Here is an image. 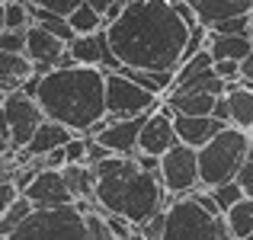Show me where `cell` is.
<instances>
[{"label": "cell", "instance_id": "obj_8", "mask_svg": "<svg viewBox=\"0 0 253 240\" xmlns=\"http://www.w3.org/2000/svg\"><path fill=\"white\" fill-rule=\"evenodd\" d=\"M161 183L170 196H186V192L202 186V170H199V148L192 144H173L161 157Z\"/></svg>", "mask_w": 253, "mask_h": 240}, {"label": "cell", "instance_id": "obj_4", "mask_svg": "<svg viewBox=\"0 0 253 240\" xmlns=\"http://www.w3.org/2000/svg\"><path fill=\"white\" fill-rule=\"evenodd\" d=\"M164 240H234V234L228 228V218L202 205L192 192H186L170 199Z\"/></svg>", "mask_w": 253, "mask_h": 240}, {"label": "cell", "instance_id": "obj_34", "mask_svg": "<svg viewBox=\"0 0 253 240\" xmlns=\"http://www.w3.org/2000/svg\"><path fill=\"white\" fill-rule=\"evenodd\" d=\"M26 3H36V6H48V10H55V13H64V16H68V13L74 10L77 3H84V0H26Z\"/></svg>", "mask_w": 253, "mask_h": 240}, {"label": "cell", "instance_id": "obj_35", "mask_svg": "<svg viewBox=\"0 0 253 240\" xmlns=\"http://www.w3.org/2000/svg\"><path fill=\"white\" fill-rule=\"evenodd\" d=\"M90 3H93V6H99V10H106V6L116 3V0H90Z\"/></svg>", "mask_w": 253, "mask_h": 240}, {"label": "cell", "instance_id": "obj_12", "mask_svg": "<svg viewBox=\"0 0 253 240\" xmlns=\"http://www.w3.org/2000/svg\"><path fill=\"white\" fill-rule=\"evenodd\" d=\"M151 112H141V116H128V119H116L109 122L99 135H93L99 144H103L109 154H138V138H141V128L148 122Z\"/></svg>", "mask_w": 253, "mask_h": 240}, {"label": "cell", "instance_id": "obj_24", "mask_svg": "<svg viewBox=\"0 0 253 240\" xmlns=\"http://www.w3.org/2000/svg\"><path fill=\"white\" fill-rule=\"evenodd\" d=\"M32 211H36V205L29 202V196H23V192H19V196L10 202V208L3 211V218H0V234H3V237H10L13 231H16L19 224H23L26 218L32 215Z\"/></svg>", "mask_w": 253, "mask_h": 240}, {"label": "cell", "instance_id": "obj_43", "mask_svg": "<svg viewBox=\"0 0 253 240\" xmlns=\"http://www.w3.org/2000/svg\"><path fill=\"white\" fill-rule=\"evenodd\" d=\"M0 3H3V0H0Z\"/></svg>", "mask_w": 253, "mask_h": 240}, {"label": "cell", "instance_id": "obj_39", "mask_svg": "<svg viewBox=\"0 0 253 240\" xmlns=\"http://www.w3.org/2000/svg\"><path fill=\"white\" fill-rule=\"evenodd\" d=\"M119 240H135V234H128V237H119Z\"/></svg>", "mask_w": 253, "mask_h": 240}, {"label": "cell", "instance_id": "obj_18", "mask_svg": "<svg viewBox=\"0 0 253 240\" xmlns=\"http://www.w3.org/2000/svg\"><path fill=\"white\" fill-rule=\"evenodd\" d=\"M106 45H109V36H106V26L99 32H86V36H74L68 42V51L77 58L81 64H96L103 68V55H106Z\"/></svg>", "mask_w": 253, "mask_h": 240}, {"label": "cell", "instance_id": "obj_22", "mask_svg": "<svg viewBox=\"0 0 253 240\" xmlns=\"http://www.w3.org/2000/svg\"><path fill=\"white\" fill-rule=\"evenodd\" d=\"M224 218H228V228L234 234V240H247L253 234V196H244L241 202H234L224 211Z\"/></svg>", "mask_w": 253, "mask_h": 240}, {"label": "cell", "instance_id": "obj_27", "mask_svg": "<svg viewBox=\"0 0 253 240\" xmlns=\"http://www.w3.org/2000/svg\"><path fill=\"white\" fill-rule=\"evenodd\" d=\"M211 196H215V202L221 205V211H228L234 202H241L247 192H244V186L237 183V179H228V183H221V186H211Z\"/></svg>", "mask_w": 253, "mask_h": 240}, {"label": "cell", "instance_id": "obj_16", "mask_svg": "<svg viewBox=\"0 0 253 240\" xmlns=\"http://www.w3.org/2000/svg\"><path fill=\"white\" fill-rule=\"evenodd\" d=\"M36 74V64L26 51H0V86L6 93L23 90V83Z\"/></svg>", "mask_w": 253, "mask_h": 240}, {"label": "cell", "instance_id": "obj_36", "mask_svg": "<svg viewBox=\"0 0 253 240\" xmlns=\"http://www.w3.org/2000/svg\"><path fill=\"white\" fill-rule=\"evenodd\" d=\"M6 29V19H3V3H0V32Z\"/></svg>", "mask_w": 253, "mask_h": 240}, {"label": "cell", "instance_id": "obj_15", "mask_svg": "<svg viewBox=\"0 0 253 240\" xmlns=\"http://www.w3.org/2000/svg\"><path fill=\"white\" fill-rule=\"evenodd\" d=\"M173 122H176L179 141L192 144V148H205V144L228 125V122H221V119H215V116H183V112H176Z\"/></svg>", "mask_w": 253, "mask_h": 240}, {"label": "cell", "instance_id": "obj_42", "mask_svg": "<svg viewBox=\"0 0 253 240\" xmlns=\"http://www.w3.org/2000/svg\"><path fill=\"white\" fill-rule=\"evenodd\" d=\"M247 240H253V234H250V237H247Z\"/></svg>", "mask_w": 253, "mask_h": 240}, {"label": "cell", "instance_id": "obj_3", "mask_svg": "<svg viewBox=\"0 0 253 240\" xmlns=\"http://www.w3.org/2000/svg\"><path fill=\"white\" fill-rule=\"evenodd\" d=\"M93 170H96V205L103 211H119L131 218L135 228L170 205V192L164 189L161 173L144 170L135 154H109L93 163Z\"/></svg>", "mask_w": 253, "mask_h": 240}, {"label": "cell", "instance_id": "obj_23", "mask_svg": "<svg viewBox=\"0 0 253 240\" xmlns=\"http://www.w3.org/2000/svg\"><path fill=\"white\" fill-rule=\"evenodd\" d=\"M68 19H71V29H74L77 36H86V32H99V29L106 26V19H103V10H99V6H93L90 0L77 3L74 10L68 13Z\"/></svg>", "mask_w": 253, "mask_h": 240}, {"label": "cell", "instance_id": "obj_17", "mask_svg": "<svg viewBox=\"0 0 253 240\" xmlns=\"http://www.w3.org/2000/svg\"><path fill=\"white\" fill-rule=\"evenodd\" d=\"M189 3L199 13V23L202 26H215L221 19L253 13V0H189Z\"/></svg>", "mask_w": 253, "mask_h": 240}, {"label": "cell", "instance_id": "obj_20", "mask_svg": "<svg viewBox=\"0 0 253 240\" xmlns=\"http://www.w3.org/2000/svg\"><path fill=\"white\" fill-rule=\"evenodd\" d=\"M209 51L218 58H234V61H244V58L253 55V39L250 36H224V32H209Z\"/></svg>", "mask_w": 253, "mask_h": 240}, {"label": "cell", "instance_id": "obj_2", "mask_svg": "<svg viewBox=\"0 0 253 240\" xmlns=\"http://www.w3.org/2000/svg\"><path fill=\"white\" fill-rule=\"evenodd\" d=\"M36 99L48 119L64 122L81 135H90L109 116V109H106V68H96V64L51 68L39 80Z\"/></svg>", "mask_w": 253, "mask_h": 240}, {"label": "cell", "instance_id": "obj_29", "mask_svg": "<svg viewBox=\"0 0 253 240\" xmlns=\"http://www.w3.org/2000/svg\"><path fill=\"white\" fill-rule=\"evenodd\" d=\"M209 32H224V36H250V13H244V16H231V19H221V23L209 26Z\"/></svg>", "mask_w": 253, "mask_h": 240}, {"label": "cell", "instance_id": "obj_10", "mask_svg": "<svg viewBox=\"0 0 253 240\" xmlns=\"http://www.w3.org/2000/svg\"><path fill=\"white\" fill-rule=\"evenodd\" d=\"M23 196H29V202L36 208H58V205H77L74 192H71L68 179L55 166H42L36 176L29 179V186H23Z\"/></svg>", "mask_w": 253, "mask_h": 240}, {"label": "cell", "instance_id": "obj_13", "mask_svg": "<svg viewBox=\"0 0 253 240\" xmlns=\"http://www.w3.org/2000/svg\"><path fill=\"white\" fill-rule=\"evenodd\" d=\"M26 36H29L26 39V55L36 64V74H48L58 64V58L68 51V42H64V39H58L55 32L42 29V26H36V23L26 29Z\"/></svg>", "mask_w": 253, "mask_h": 240}, {"label": "cell", "instance_id": "obj_38", "mask_svg": "<svg viewBox=\"0 0 253 240\" xmlns=\"http://www.w3.org/2000/svg\"><path fill=\"white\" fill-rule=\"evenodd\" d=\"M250 39H253V13H250Z\"/></svg>", "mask_w": 253, "mask_h": 240}, {"label": "cell", "instance_id": "obj_33", "mask_svg": "<svg viewBox=\"0 0 253 240\" xmlns=\"http://www.w3.org/2000/svg\"><path fill=\"white\" fill-rule=\"evenodd\" d=\"M237 183L244 186V192H253V144H250V151H247V160L241 163V170H237Z\"/></svg>", "mask_w": 253, "mask_h": 240}, {"label": "cell", "instance_id": "obj_30", "mask_svg": "<svg viewBox=\"0 0 253 240\" xmlns=\"http://www.w3.org/2000/svg\"><path fill=\"white\" fill-rule=\"evenodd\" d=\"M19 196V186H16V173H3L0 176V218H3V211L10 208V202Z\"/></svg>", "mask_w": 253, "mask_h": 240}, {"label": "cell", "instance_id": "obj_14", "mask_svg": "<svg viewBox=\"0 0 253 240\" xmlns=\"http://www.w3.org/2000/svg\"><path fill=\"white\" fill-rule=\"evenodd\" d=\"M74 135H77V131L68 128L64 122L45 119V122L39 125V131L32 135V141L23 148V154H19V163H29L26 157H42V154H48V151H55V148H64V144H68Z\"/></svg>", "mask_w": 253, "mask_h": 240}, {"label": "cell", "instance_id": "obj_6", "mask_svg": "<svg viewBox=\"0 0 253 240\" xmlns=\"http://www.w3.org/2000/svg\"><path fill=\"white\" fill-rule=\"evenodd\" d=\"M6 240H90L81 205L36 208Z\"/></svg>", "mask_w": 253, "mask_h": 240}, {"label": "cell", "instance_id": "obj_28", "mask_svg": "<svg viewBox=\"0 0 253 240\" xmlns=\"http://www.w3.org/2000/svg\"><path fill=\"white\" fill-rule=\"evenodd\" d=\"M135 231H138L144 240H164V231H167V208L154 211V215H151L144 224H138Z\"/></svg>", "mask_w": 253, "mask_h": 240}, {"label": "cell", "instance_id": "obj_41", "mask_svg": "<svg viewBox=\"0 0 253 240\" xmlns=\"http://www.w3.org/2000/svg\"><path fill=\"white\" fill-rule=\"evenodd\" d=\"M250 138H253V128H250Z\"/></svg>", "mask_w": 253, "mask_h": 240}, {"label": "cell", "instance_id": "obj_44", "mask_svg": "<svg viewBox=\"0 0 253 240\" xmlns=\"http://www.w3.org/2000/svg\"><path fill=\"white\" fill-rule=\"evenodd\" d=\"M250 196H253V192H250Z\"/></svg>", "mask_w": 253, "mask_h": 240}, {"label": "cell", "instance_id": "obj_5", "mask_svg": "<svg viewBox=\"0 0 253 240\" xmlns=\"http://www.w3.org/2000/svg\"><path fill=\"white\" fill-rule=\"evenodd\" d=\"M253 138L247 128L237 125H224L205 148H199V170H202V189L221 186L228 179H237V170L247 160Z\"/></svg>", "mask_w": 253, "mask_h": 240}, {"label": "cell", "instance_id": "obj_25", "mask_svg": "<svg viewBox=\"0 0 253 240\" xmlns=\"http://www.w3.org/2000/svg\"><path fill=\"white\" fill-rule=\"evenodd\" d=\"M84 218H86V231H90V240H119L116 237V231H112V224H109V218H106V211L99 208H86L84 211Z\"/></svg>", "mask_w": 253, "mask_h": 240}, {"label": "cell", "instance_id": "obj_11", "mask_svg": "<svg viewBox=\"0 0 253 240\" xmlns=\"http://www.w3.org/2000/svg\"><path fill=\"white\" fill-rule=\"evenodd\" d=\"M173 144H179V135H176V122H173V112L167 106H157V112H151L148 122L141 128V138H138V151L144 154H157L164 157Z\"/></svg>", "mask_w": 253, "mask_h": 240}, {"label": "cell", "instance_id": "obj_32", "mask_svg": "<svg viewBox=\"0 0 253 240\" xmlns=\"http://www.w3.org/2000/svg\"><path fill=\"white\" fill-rule=\"evenodd\" d=\"M215 74L221 80H241V61H234V58H218L215 61Z\"/></svg>", "mask_w": 253, "mask_h": 240}, {"label": "cell", "instance_id": "obj_1", "mask_svg": "<svg viewBox=\"0 0 253 240\" xmlns=\"http://www.w3.org/2000/svg\"><path fill=\"white\" fill-rule=\"evenodd\" d=\"M192 26L170 0H128L122 16L106 26L109 45L122 68L176 71Z\"/></svg>", "mask_w": 253, "mask_h": 240}, {"label": "cell", "instance_id": "obj_31", "mask_svg": "<svg viewBox=\"0 0 253 240\" xmlns=\"http://www.w3.org/2000/svg\"><path fill=\"white\" fill-rule=\"evenodd\" d=\"M26 29H3L0 32V51H26Z\"/></svg>", "mask_w": 253, "mask_h": 240}, {"label": "cell", "instance_id": "obj_9", "mask_svg": "<svg viewBox=\"0 0 253 240\" xmlns=\"http://www.w3.org/2000/svg\"><path fill=\"white\" fill-rule=\"evenodd\" d=\"M6 122H10V141H13V151H23L26 144L32 141V135L39 131V125L45 122V109L39 106L36 96H29V93L23 90H13L6 93Z\"/></svg>", "mask_w": 253, "mask_h": 240}, {"label": "cell", "instance_id": "obj_19", "mask_svg": "<svg viewBox=\"0 0 253 240\" xmlns=\"http://www.w3.org/2000/svg\"><path fill=\"white\" fill-rule=\"evenodd\" d=\"M215 103H218L215 93H167V99H164V106L173 116L176 112H183V116H211Z\"/></svg>", "mask_w": 253, "mask_h": 240}, {"label": "cell", "instance_id": "obj_7", "mask_svg": "<svg viewBox=\"0 0 253 240\" xmlns=\"http://www.w3.org/2000/svg\"><path fill=\"white\" fill-rule=\"evenodd\" d=\"M161 106V96L131 80L122 71H106V109L112 119H128L141 112H154Z\"/></svg>", "mask_w": 253, "mask_h": 240}, {"label": "cell", "instance_id": "obj_26", "mask_svg": "<svg viewBox=\"0 0 253 240\" xmlns=\"http://www.w3.org/2000/svg\"><path fill=\"white\" fill-rule=\"evenodd\" d=\"M3 19L6 29H29L32 26V10L23 0H3Z\"/></svg>", "mask_w": 253, "mask_h": 240}, {"label": "cell", "instance_id": "obj_40", "mask_svg": "<svg viewBox=\"0 0 253 240\" xmlns=\"http://www.w3.org/2000/svg\"><path fill=\"white\" fill-rule=\"evenodd\" d=\"M0 240H6V237H3V234H0Z\"/></svg>", "mask_w": 253, "mask_h": 240}, {"label": "cell", "instance_id": "obj_37", "mask_svg": "<svg viewBox=\"0 0 253 240\" xmlns=\"http://www.w3.org/2000/svg\"><path fill=\"white\" fill-rule=\"evenodd\" d=\"M0 103H6V90H3V86H0Z\"/></svg>", "mask_w": 253, "mask_h": 240}, {"label": "cell", "instance_id": "obj_21", "mask_svg": "<svg viewBox=\"0 0 253 240\" xmlns=\"http://www.w3.org/2000/svg\"><path fill=\"white\" fill-rule=\"evenodd\" d=\"M228 106H231V125L237 128H253V86H231L228 93Z\"/></svg>", "mask_w": 253, "mask_h": 240}]
</instances>
